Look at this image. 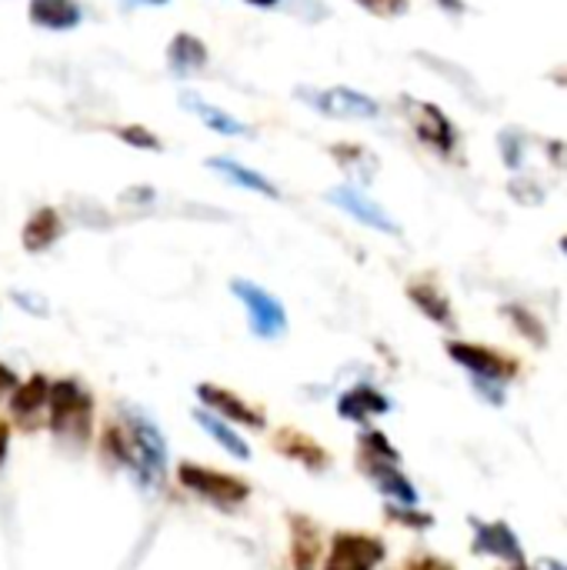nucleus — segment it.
I'll use <instances>...</instances> for the list:
<instances>
[{
    "mask_svg": "<svg viewBox=\"0 0 567 570\" xmlns=\"http://www.w3.org/2000/svg\"><path fill=\"white\" fill-rule=\"evenodd\" d=\"M94 421V397L84 384L63 377L50 384L47 394V424L60 441H70L74 448H84L90 438Z\"/></svg>",
    "mask_w": 567,
    "mask_h": 570,
    "instance_id": "f257e3e1",
    "label": "nucleus"
},
{
    "mask_svg": "<svg viewBox=\"0 0 567 570\" xmlns=\"http://www.w3.org/2000/svg\"><path fill=\"white\" fill-rule=\"evenodd\" d=\"M398 464H401V458H398V451L391 448V441L381 431H364L361 434V471L374 481V488L384 498H394L398 504L414 508L418 491H414V484L404 478V471Z\"/></svg>",
    "mask_w": 567,
    "mask_h": 570,
    "instance_id": "f03ea898",
    "label": "nucleus"
},
{
    "mask_svg": "<svg viewBox=\"0 0 567 570\" xmlns=\"http://www.w3.org/2000/svg\"><path fill=\"white\" fill-rule=\"evenodd\" d=\"M177 481H180L184 491H190V494H197V498H204V501H211L217 508H227V511L237 508V504H244L251 498L247 481H241V478H234L227 471H214V468H204V464H190V461L177 468Z\"/></svg>",
    "mask_w": 567,
    "mask_h": 570,
    "instance_id": "7ed1b4c3",
    "label": "nucleus"
},
{
    "mask_svg": "<svg viewBox=\"0 0 567 570\" xmlns=\"http://www.w3.org/2000/svg\"><path fill=\"white\" fill-rule=\"evenodd\" d=\"M127 438H130V451H134V474L154 488L160 478H164V468H167V444H164V434L157 431V424L140 414V411H130L127 414Z\"/></svg>",
    "mask_w": 567,
    "mask_h": 570,
    "instance_id": "20e7f679",
    "label": "nucleus"
},
{
    "mask_svg": "<svg viewBox=\"0 0 567 570\" xmlns=\"http://www.w3.org/2000/svg\"><path fill=\"white\" fill-rule=\"evenodd\" d=\"M311 110L334 117V120H371L381 114V104L354 87H297L294 90Z\"/></svg>",
    "mask_w": 567,
    "mask_h": 570,
    "instance_id": "39448f33",
    "label": "nucleus"
},
{
    "mask_svg": "<svg viewBox=\"0 0 567 570\" xmlns=\"http://www.w3.org/2000/svg\"><path fill=\"white\" fill-rule=\"evenodd\" d=\"M404 114H408V124H411L414 137L424 147H431L441 157H451L458 150V127H454V120L438 104L404 97Z\"/></svg>",
    "mask_w": 567,
    "mask_h": 570,
    "instance_id": "423d86ee",
    "label": "nucleus"
},
{
    "mask_svg": "<svg viewBox=\"0 0 567 570\" xmlns=\"http://www.w3.org/2000/svg\"><path fill=\"white\" fill-rule=\"evenodd\" d=\"M231 294L244 304L247 321H251V331L257 337L271 341V337H281L287 331V311H284V304L271 291H264L261 284H254V281H231Z\"/></svg>",
    "mask_w": 567,
    "mask_h": 570,
    "instance_id": "0eeeda50",
    "label": "nucleus"
},
{
    "mask_svg": "<svg viewBox=\"0 0 567 570\" xmlns=\"http://www.w3.org/2000/svg\"><path fill=\"white\" fill-rule=\"evenodd\" d=\"M384 558H388V548H384L381 538L341 531V534L331 538L328 558H324L321 570H378Z\"/></svg>",
    "mask_w": 567,
    "mask_h": 570,
    "instance_id": "6e6552de",
    "label": "nucleus"
},
{
    "mask_svg": "<svg viewBox=\"0 0 567 570\" xmlns=\"http://www.w3.org/2000/svg\"><path fill=\"white\" fill-rule=\"evenodd\" d=\"M448 354L454 364H461L465 371H471L475 381H491V384H508L511 377H518L521 364L501 351H491L485 344H465V341H451Z\"/></svg>",
    "mask_w": 567,
    "mask_h": 570,
    "instance_id": "1a4fd4ad",
    "label": "nucleus"
},
{
    "mask_svg": "<svg viewBox=\"0 0 567 570\" xmlns=\"http://www.w3.org/2000/svg\"><path fill=\"white\" fill-rule=\"evenodd\" d=\"M475 528V551L478 554H491L505 564H511V570H528V561H525V548L518 541V534L511 531V524L505 521H471Z\"/></svg>",
    "mask_w": 567,
    "mask_h": 570,
    "instance_id": "9d476101",
    "label": "nucleus"
},
{
    "mask_svg": "<svg viewBox=\"0 0 567 570\" xmlns=\"http://www.w3.org/2000/svg\"><path fill=\"white\" fill-rule=\"evenodd\" d=\"M197 401L211 411V414H217L221 421H231V424H244V428H251V431H261L267 421H264V414L254 407V404H247L244 397H237L234 391H227V387H214V384H201L197 387Z\"/></svg>",
    "mask_w": 567,
    "mask_h": 570,
    "instance_id": "9b49d317",
    "label": "nucleus"
},
{
    "mask_svg": "<svg viewBox=\"0 0 567 570\" xmlns=\"http://www.w3.org/2000/svg\"><path fill=\"white\" fill-rule=\"evenodd\" d=\"M328 200L338 204L341 210H348V214H351L354 220H361L364 227H374V230H381V234H401V227L394 224V217H391L381 204H374L371 197H364L358 187H351V184L334 187V190L328 194Z\"/></svg>",
    "mask_w": 567,
    "mask_h": 570,
    "instance_id": "f8f14e48",
    "label": "nucleus"
},
{
    "mask_svg": "<svg viewBox=\"0 0 567 570\" xmlns=\"http://www.w3.org/2000/svg\"><path fill=\"white\" fill-rule=\"evenodd\" d=\"M291 561L294 570H317L321 554H324V538L321 528L307 514H291Z\"/></svg>",
    "mask_w": 567,
    "mask_h": 570,
    "instance_id": "ddd939ff",
    "label": "nucleus"
},
{
    "mask_svg": "<svg viewBox=\"0 0 567 570\" xmlns=\"http://www.w3.org/2000/svg\"><path fill=\"white\" fill-rule=\"evenodd\" d=\"M274 451H277L281 458H287V461H297V464L311 468V471H321V468L331 464V454H328L311 434L294 431V428H281V431L274 434Z\"/></svg>",
    "mask_w": 567,
    "mask_h": 570,
    "instance_id": "4468645a",
    "label": "nucleus"
},
{
    "mask_svg": "<svg viewBox=\"0 0 567 570\" xmlns=\"http://www.w3.org/2000/svg\"><path fill=\"white\" fill-rule=\"evenodd\" d=\"M207 60H211L207 43H204L197 33L180 30V33L170 37V43H167V67H170L177 77H194V73H201V70L207 67Z\"/></svg>",
    "mask_w": 567,
    "mask_h": 570,
    "instance_id": "2eb2a0df",
    "label": "nucleus"
},
{
    "mask_svg": "<svg viewBox=\"0 0 567 570\" xmlns=\"http://www.w3.org/2000/svg\"><path fill=\"white\" fill-rule=\"evenodd\" d=\"M47 394H50V381L40 374H33L30 381H20L10 391V411L20 428H37V417L47 411Z\"/></svg>",
    "mask_w": 567,
    "mask_h": 570,
    "instance_id": "dca6fc26",
    "label": "nucleus"
},
{
    "mask_svg": "<svg viewBox=\"0 0 567 570\" xmlns=\"http://www.w3.org/2000/svg\"><path fill=\"white\" fill-rule=\"evenodd\" d=\"M27 17L40 30H74L84 23V7L77 0H30Z\"/></svg>",
    "mask_w": 567,
    "mask_h": 570,
    "instance_id": "f3484780",
    "label": "nucleus"
},
{
    "mask_svg": "<svg viewBox=\"0 0 567 570\" xmlns=\"http://www.w3.org/2000/svg\"><path fill=\"white\" fill-rule=\"evenodd\" d=\"M60 234H63L60 214L53 207H37L27 217L23 230H20V244H23L27 254H43V250H50L60 240Z\"/></svg>",
    "mask_w": 567,
    "mask_h": 570,
    "instance_id": "a211bd4d",
    "label": "nucleus"
},
{
    "mask_svg": "<svg viewBox=\"0 0 567 570\" xmlns=\"http://www.w3.org/2000/svg\"><path fill=\"white\" fill-rule=\"evenodd\" d=\"M391 411V401L378 391V387H368V384H358V387H351L348 394H341V401H338V414L344 417V421H371V417H381V414H388Z\"/></svg>",
    "mask_w": 567,
    "mask_h": 570,
    "instance_id": "6ab92c4d",
    "label": "nucleus"
},
{
    "mask_svg": "<svg viewBox=\"0 0 567 570\" xmlns=\"http://www.w3.org/2000/svg\"><path fill=\"white\" fill-rule=\"evenodd\" d=\"M331 157L334 164L354 180V184H371L374 174H378V157L364 147V144H351V140H338L331 144Z\"/></svg>",
    "mask_w": 567,
    "mask_h": 570,
    "instance_id": "aec40b11",
    "label": "nucleus"
},
{
    "mask_svg": "<svg viewBox=\"0 0 567 570\" xmlns=\"http://www.w3.org/2000/svg\"><path fill=\"white\" fill-rule=\"evenodd\" d=\"M180 104H184L187 110H194V114L204 120V127H211L214 134H224V137H244V134H251L247 124H241V120L231 117L227 110H221V107L201 100L197 94H180Z\"/></svg>",
    "mask_w": 567,
    "mask_h": 570,
    "instance_id": "412c9836",
    "label": "nucleus"
},
{
    "mask_svg": "<svg viewBox=\"0 0 567 570\" xmlns=\"http://www.w3.org/2000/svg\"><path fill=\"white\" fill-rule=\"evenodd\" d=\"M207 167L217 170V174H224L231 184H237V187H244V190H254V194H261V197H281V190H277L264 174H257V170H251V167H244V164H237V160H231V157H211Z\"/></svg>",
    "mask_w": 567,
    "mask_h": 570,
    "instance_id": "4be33fe9",
    "label": "nucleus"
},
{
    "mask_svg": "<svg viewBox=\"0 0 567 570\" xmlns=\"http://www.w3.org/2000/svg\"><path fill=\"white\" fill-rule=\"evenodd\" d=\"M408 297H411V304H414L424 317H431L434 324H441V327H451V324H454V314H451L448 297H444L431 281H414V284L408 287Z\"/></svg>",
    "mask_w": 567,
    "mask_h": 570,
    "instance_id": "5701e85b",
    "label": "nucleus"
},
{
    "mask_svg": "<svg viewBox=\"0 0 567 570\" xmlns=\"http://www.w3.org/2000/svg\"><path fill=\"white\" fill-rule=\"evenodd\" d=\"M194 421H197V424H201V428H204L231 458H237V461H247V458H251V444H247L234 428H227V421H221L217 414H211L207 407H201V411L194 414Z\"/></svg>",
    "mask_w": 567,
    "mask_h": 570,
    "instance_id": "b1692460",
    "label": "nucleus"
},
{
    "mask_svg": "<svg viewBox=\"0 0 567 570\" xmlns=\"http://www.w3.org/2000/svg\"><path fill=\"white\" fill-rule=\"evenodd\" d=\"M114 134H117V140H124L134 150H150V154L164 150L160 137L154 130H147L144 124H124V127H114Z\"/></svg>",
    "mask_w": 567,
    "mask_h": 570,
    "instance_id": "393cba45",
    "label": "nucleus"
},
{
    "mask_svg": "<svg viewBox=\"0 0 567 570\" xmlns=\"http://www.w3.org/2000/svg\"><path fill=\"white\" fill-rule=\"evenodd\" d=\"M358 7H364L368 13L381 17V20H394V17H404L408 13V0H354Z\"/></svg>",
    "mask_w": 567,
    "mask_h": 570,
    "instance_id": "a878e982",
    "label": "nucleus"
},
{
    "mask_svg": "<svg viewBox=\"0 0 567 570\" xmlns=\"http://www.w3.org/2000/svg\"><path fill=\"white\" fill-rule=\"evenodd\" d=\"M508 317H511V321L521 327V334H528L535 344H545V327L535 321V314H531V311H525V307H515V304H511V307H508Z\"/></svg>",
    "mask_w": 567,
    "mask_h": 570,
    "instance_id": "bb28decb",
    "label": "nucleus"
},
{
    "mask_svg": "<svg viewBox=\"0 0 567 570\" xmlns=\"http://www.w3.org/2000/svg\"><path fill=\"white\" fill-rule=\"evenodd\" d=\"M388 518H391V521H398V524H411V528H431V524H434L428 514H411V511H404V504L388 508Z\"/></svg>",
    "mask_w": 567,
    "mask_h": 570,
    "instance_id": "cd10ccee",
    "label": "nucleus"
},
{
    "mask_svg": "<svg viewBox=\"0 0 567 570\" xmlns=\"http://www.w3.org/2000/svg\"><path fill=\"white\" fill-rule=\"evenodd\" d=\"M521 137L518 134H505L501 137V150H505V160H508V167H518L521 164Z\"/></svg>",
    "mask_w": 567,
    "mask_h": 570,
    "instance_id": "c85d7f7f",
    "label": "nucleus"
},
{
    "mask_svg": "<svg viewBox=\"0 0 567 570\" xmlns=\"http://www.w3.org/2000/svg\"><path fill=\"white\" fill-rule=\"evenodd\" d=\"M404 570H454L451 564H444V561H438V558H414L411 564Z\"/></svg>",
    "mask_w": 567,
    "mask_h": 570,
    "instance_id": "c756f323",
    "label": "nucleus"
},
{
    "mask_svg": "<svg viewBox=\"0 0 567 570\" xmlns=\"http://www.w3.org/2000/svg\"><path fill=\"white\" fill-rule=\"evenodd\" d=\"M17 384H20V377H17V374H13V371L7 367V364H0V394H3V391L10 394V391H13Z\"/></svg>",
    "mask_w": 567,
    "mask_h": 570,
    "instance_id": "7c9ffc66",
    "label": "nucleus"
},
{
    "mask_svg": "<svg viewBox=\"0 0 567 570\" xmlns=\"http://www.w3.org/2000/svg\"><path fill=\"white\" fill-rule=\"evenodd\" d=\"M441 10H448V13H465L468 10V3L465 0H434Z\"/></svg>",
    "mask_w": 567,
    "mask_h": 570,
    "instance_id": "2f4dec72",
    "label": "nucleus"
},
{
    "mask_svg": "<svg viewBox=\"0 0 567 570\" xmlns=\"http://www.w3.org/2000/svg\"><path fill=\"white\" fill-rule=\"evenodd\" d=\"M535 570H567L565 561H555V558H541L538 564H535Z\"/></svg>",
    "mask_w": 567,
    "mask_h": 570,
    "instance_id": "473e14b6",
    "label": "nucleus"
},
{
    "mask_svg": "<svg viewBox=\"0 0 567 570\" xmlns=\"http://www.w3.org/2000/svg\"><path fill=\"white\" fill-rule=\"evenodd\" d=\"M7 444H10V428L0 421V464H3V458H7Z\"/></svg>",
    "mask_w": 567,
    "mask_h": 570,
    "instance_id": "72a5a7b5",
    "label": "nucleus"
},
{
    "mask_svg": "<svg viewBox=\"0 0 567 570\" xmlns=\"http://www.w3.org/2000/svg\"><path fill=\"white\" fill-rule=\"evenodd\" d=\"M244 3H251V7H261V10H267V7H277L281 0H244Z\"/></svg>",
    "mask_w": 567,
    "mask_h": 570,
    "instance_id": "f704fd0d",
    "label": "nucleus"
},
{
    "mask_svg": "<svg viewBox=\"0 0 567 570\" xmlns=\"http://www.w3.org/2000/svg\"><path fill=\"white\" fill-rule=\"evenodd\" d=\"M555 80H558L561 87H567V77H565V73H555Z\"/></svg>",
    "mask_w": 567,
    "mask_h": 570,
    "instance_id": "c9c22d12",
    "label": "nucleus"
},
{
    "mask_svg": "<svg viewBox=\"0 0 567 570\" xmlns=\"http://www.w3.org/2000/svg\"><path fill=\"white\" fill-rule=\"evenodd\" d=\"M144 3H154V7H160V3H167V0H144Z\"/></svg>",
    "mask_w": 567,
    "mask_h": 570,
    "instance_id": "e433bc0d",
    "label": "nucleus"
},
{
    "mask_svg": "<svg viewBox=\"0 0 567 570\" xmlns=\"http://www.w3.org/2000/svg\"><path fill=\"white\" fill-rule=\"evenodd\" d=\"M561 250H565V254H567V234H565V237H561Z\"/></svg>",
    "mask_w": 567,
    "mask_h": 570,
    "instance_id": "4c0bfd02",
    "label": "nucleus"
}]
</instances>
